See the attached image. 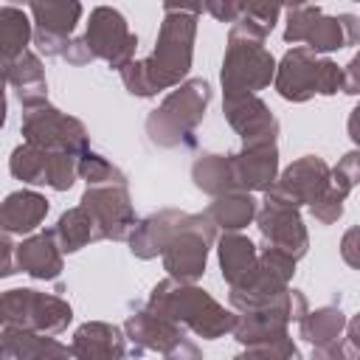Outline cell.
<instances>
[{
	"mask_svg": "<svg viewBox=\"0 0 360 360\" xmlns=\"http://www.w3.org/2000/svg\"><path fill=\"white\" fill-rule=\"evenodd\" d=\"M0 346L11 360H73L70 349L56 338L14 326L0 329Z\"/></svg>",
	"mask_w": 360,
	"mask_h": 360,
	"instance_id": "cell-24",
	"label": "cell"
},
{
	"mask_svg": "<svg viewBox=\"0 0 360 360\" xmlns=\"http://www.w3.org/2000/svg\"><path fill=\"white\" fill-rule=\"evenodd\" d=\"M76 155L70 152H51V160H48V180L45 186H51L53 191H68L73 183H76Z\"/></svg>",
	"mask_w": 360,
	"mask_h": 360,
	"instance_id": "cell-36",
	"label": "cell"
},
{
	"mask_svg": "<svg viewBox=\"0 0 360 360\" xmlns=\"http://www.w3.org/2000/svg\"><path fill=\"white\" fill-rule=\"evenodd\" d=\"M51 231H53V239H56V245H59L62 253H76V250H82L84 245L104 239L101 231H98V225H96V219H93L82 205L65 211V214L59 217V222H56Z\"/></svg>",
	"mask_w": 360,
	"mask_h": 360,
	"instance_id": "cell-28",
	"label": "cell"
},
{
	"mask_svg": "<svg viewBox=\"0 0 360 360\" xmlns=\"http://www.w3.org/2000/svg\"><path fill=\"white\" fill-rule=\"evenodd\" d=\"M82 3H31L28 14L34 17V42L45 56H62L70 34L82 17Z\"/></svg>",
	"mask_w": 360,
	"mask_h": 360,
	"instance_id": "cell-15",
	"label": "cell"
},
{
	"mask_svg": "<svg viewBox=\"0 0 360 360\" xmlns=\"http://www.w3.org/2000/svg\"><path fill=\"white\" fill-rule=\"evenodd\" d=\"M191 180H194V186L200 191H205L211 197H222V194H233L236 191L233 172H231V158L228 155L202 152L191 163Z\"/></svg>",
	"mask_w": 360,
	"mask_h": 360,
	"instance_id": "cell-29",
	"label": "cell"
},
{
	"mask_svg": "<svg viewBox=\"0 0 360 360\" xmlns=\"http://www.w3.org/2000/svg\"><path fill=\"white\" fill-rule=\"evenodd\" d=\"M309 304L301 290H284L273 304L253 309V312H239L236 323L231 329L233 340L242 346H256V343H270L278 338H287L290 321H301L307 315Z\"/></svg>",
	"mask_w": 360,
	"mask_h": 360,
	"instance_id": "cell-9",
	"label": "cell"
},
{
	"mask_svg": "<svg viewBox=\"0 0 360 360\" xmlns=\"http://www.w3.org/2000/svg\"><path fill=\"white\" fill-rule=\"evenodd\" d=\"M68 349H70L73 360H129L124 332L107 321L82 323L73 332Z\"/></svg>",
	"mask_w": 360,
	"mask_h": 360,
	"instance_id": "cell-18",
	"label": "cell"
},
{
	"mask_svg": "<svg viewBox=\"0 0 360 360\" xmlns=\"http://www.w3.org/2000/svg\"><path fill=\"white\" fill-rule=\"evenodd\" d=\"M70 318V304L53 292H39L31 287L0 292V329L14 326L39 335H59L62 329H68Z\"/></svg>",
	"mask_w": 360,
	"mask_h": 360,
	"instance_id": "cell-6",
	"label": "cell"
},
{
	"mask_svg": "<svg viewBox=\"0 0 360 360\" xmlns=\"http://www.w3.org/2000/svg\"><path fill=\"white\" fill-rule=\"evenodd\" d=\"M256 211H259V202L253 194H245V191H233V194H222V197H214V202L202 211L214 228L219 231H233L239 233V228L250 225L256 219Z\"/></svg>",
	"mask_w": 360,
	"mask_h": 360,
	"instance_id": "cell-27",
	"label": "cell"
},
{
	"mask_svg": "<svg viewBox=\"0 0 360 360\" xmlns=\"http://www.w3.org/2000/svg\"><path fill=\"white\" fill-rule=\"evenodd\" d=\"M295 276V259L264 245L259 250V264L253 270V276L239 284V287H231L228 292V301L236 312H253V309H262L267 304H273L287 287H290V278Z\"/></svg>",
	"mask_w": 360,
	"mask_h": 360,
	"instance_id": "cell-8",
	"label": "cell"
},
{
	"mask_svg": "<svg viewBox=\"0 0 360 360\" xmlns=\"http://www.w3.org/2000/svg\"><path fill=\"white\" fill-rule=\"evenodd\" d=\"M343 202H346V197L338 194V191L332 188V183H329V191H326L318 202H312L309 211H312V217H315L321 225H332V222H338V219L343 217Z\"/></svg>",
	"mask_w": 360,
	"mask_h": 360,
	"instance_id": "cell-39",
	"label": "cell"
},
{
	"mask_svg": "<svg viewBox=\"0 0 360 360\" xmlns=\"http://www.w3.org/2000/svg\"><path fill=\"white\" fill-rule=\"evenodd\" d=\"M124 338L132 343V352L129 354H143V352H169L180 338H183V329L149 309H135L127 323H124Z\"/></svg>",
	"mask_w": 360,
	"mask_h": 360,
	"instance_id": "cell-19",
	"label": "cell"
},
{
	"mask_svg": "<svg viewBox=\"0 0 360 360\" xmlns=\"http://www.w3.org/2000/svg\"><path fill=\"white\" fill-rule=\"evenodd\" d=\"M62 56H65L70 65H87V62H93V53H90V48L84 45L82 37H79V39H70Z\"/></svg>",
	"mask_w": 360,
	"mask_h": 360,
	"instance_id": "cell-44",
	"label": "cell"
},
{
	"mask_svg": "<svg viewBox=\"0 0 360 360\" xmlns=\"http://www.w3.org/2000/svg\"><path fill=\"white\" fill-rule=\"evenodd\" d=\"M360 90V82H357V59H352L346 68H343V93L354 96Z\"/></svg>",
	"mask_w": 360,
	"mask_h": 360,
	"instance_id": "cell-45",
	"label": "cell"
},
{
	"mask_svg": "<svg viewBox=\"0 0 360 360\" xmlns=\"http://www.w3.org/2000/svg\"><path fill=\"white\" fill-rule=\"evenodd\" d=\"M287 28H284V42H292L298 45L304 39V31L307 25L321 14V6H312V3H295V6H287Z\"/></svg>",
	"mask_w": 360,
	"mask_h": 360,
	"instance_id": "cell-38",
	"label": "cell"
},
{
	"mask_svg": "<svg viewBox=\"0 0 360 360\" xmlns=\"http://www.w3.org/2000/svg\"><path fill=\"white\" fill-rule=\"evenodd\" d=\"M354 236H357V231L352 228V231L346 233V239H343V256H346V262H349L352 267H357V259L352 256V242H354Z\"/></svg>",
	"mask_w": 360,
	"mask_h": 360,
	"instance_id": "cell-47",
	"label": "cell"
},
{
	"mask_svg": "<svg viewBox=\"0 0 360 360\" xmlns=\"http://www.w3.org/2000/svg\"><path fill=\"white\" fill-rule=\"evenodd\" d=\"M267 34L250 20L242 17L231 25L228 31V48L222 56V90L225 96H239V93H259L264 90L273 76H276V59L264 48Z\"/></svg>",
	"mask_w": 360,
	"mask_h": 360,
	"instance_id": "cell-3",
	"label": "cell"
},
{
	"mask_svg": "<svg viewBox=\"0 0 360 360\" xmlns=\"http://www.w3.org/2000/svg\"><path fill=\"white\" fill-rule=\"evenodd\" d=\"M278 14H281V6H270V3H245V17H250L264 34L273 31Z\"/></svg>",
	"mask_w": 360,
	"mask_h": 360,
	"instance_id": "cell-40",
	"label": "cell"
},
{
	"mask_svg": "<svg viewBox=\"0 0 360 360\" xmlns=\"http://www.w3.org/2000/svg\"><path fill=\"white\" fill-rule=\"evenodd\" d=\"M222 112H225V121L231 124V129L242 138V143H276L278 121L259 96H253V93L225 96Z\"/></svg>",
	"mask_w": 360,
	"mask_h": 360,
	"instance_id": "cell-16",
	"label": "cell"
},
{
	"mask_svg": "<svg viewBox=\"0 0 360 360\" xmlns=\"http://www.w3.org/2000/svg\"><path fill=\"white\" fill-rule=\"evenodd\" d=\"M163 360H202V352H200V346L194 340H188L183 335L169 352H163Z\"/></svg>",
	"mask_w": 360,
	"mask_h": 360,
	"instance_id": "cell-42",
	"label": "cell"
},
{
	"mask_svg": "<svg viewBox=\"0 0 360 360\" xmlns=\"http://www.w3.org/2000/svg\"><path fill=\"white\" fill-rule=\"evenodd\" d=\"M205 11L214 17V20H219V22H236L239 17H242V11H245V3H217V0H211V3H205Z\"/></svg>",
	"mask_w": 360,
	"mask_h": 360,
	"instance_id": "cell-41",
	"label": "cell"
},
{
	"mask_svg": "<svg viewBox=\"0 0 360 360\" xmlns=\"http://www.w3.org/2000/svg\"><path fill=\"white\" fill-rule=\"evenodd\" d=\"M79 205L96 219L98 231L104 239H127L129 231L135 228L138 217L127 191V180L121 183H101V186H87Z\"/></svg>",
	"mask_w": 360,
	"mask_h": 360,
	"instance_id": "cell-12",
	"label": "cell"
},
{
	"mask_svg": "<svg viewBox=\"0 0 360 360\" xmlns=\"http://www.w3.org/2000/svg\"><path fill=\"white\" fill-rule=\"evenodd\" d=\"M208 101H211V84L205 79H186L160 101L158 110L149 112L146 118L149 141L163 149L194 146L197 143L194 132L205 115Z\"/></svg>",
	"mask_w": 360,
	"mask_h": 360,
	"instance_id": "cell-4",
	"label": "cell"
},
{
	"mask_svg": "<svg viewBox=\"0 0 360 360\" xmlns=\"http://www.w3.org/2000/svg\"><path fill=\"white\" fill-rule=\"evenodd\" d=\"M360 39V20L354 14H338V17H326L323 11L307 25L304 48L312 53H329V51H340L349 45H357Z\"/></svg>",
	"mask_w": 360,
	"mask_h": 360,
	"instance_id": "cell-22",
	"label": "cell"
},
{
	"mask_svg": "<svg viewBox=\"0 0 360 360\" xmlns=\"http://www.w3.org/2000/svg\"><path fill=\"white\" fill-rule=\"evenodd\" d=\"M22 138L25 143H34L39 149H51V152H70V155H82L87 152V129L79 118L56 110L53 104H39L31 110H22Z\"/></svg>",
	"mask_w": 360,
	"mask_h": 360,
	"instance_id": "cell-10",
	"label": "cell"
},
{
	"mask_svg": "<svg viewBox=\"0 0 360 360\" xmlns=\"http://www.w3.org/2000/svg\"><path fill=\"white\" fill-rule=\"evenodd\" d=\"M233 360H304L298 346L292 343V338H278V340H270V343H256V346H248L245 352H239Z\"/></svg>",
	"mask_w": 360,
	"mask_h": 360,
	"instance_id": "cell-34",
	"label": "cell"
},
{
	"mask_svg": "<svg viewBox=\"0 0 360 360\" xmlns=\"http://www.w3.org/2000/svg\"><path fill=\"white\" fill-rule=\"evenodd\" d=\"M267 191L292 208L312 205L329 191V163L321 155H304L290 163Z\"/></svg>",
	"mask_w": 360,
	"mask_h": 360,
	"instance_id": "cell-14",
	"label": "cell"
},
{
	"mask_svg": "<svg viewBox=\"0 0 360 360\" xmlns=\"http://www.w3.org/2000/svg\"><path fill=\"white\" fill-rule=\"evenodd\" d=\"M186 211H177V208H163V211H155L149 214L146 219H138L135 228L129 231L127 242H129V250L135 259H155L163 253L166 242L174 236V231L180 228Z\"/></svg>",
	"mask_w": 360,
	"mask_h": 360,
	"instance_id": "cell-21",
	"label": "cell"
},
{
	"mask_svg": "<svg viewBox=\"0 0 360 360\" xmlns=\"http://www.w3.org/2000/svg\"><path fill=\"white\" fill-rule=\"evenodd\" d=\"M146 309L177 323L180 329H191L202 340H217L228 335L236 323V312L225 309L211 292L174 278H163L152 287Z\"/></svg>",
	"mask_w": 360,
	"mask_h": 360,
	"instance_id": "cell-2",
	"label": "cell"
},
{
	"mask_svg": "<svg viewBox=\"0 0 360 360\" xmlns=\"http://www.w3.org/2000/svg\"><path fill=\"white\" fill-rule=\"evenodd\" d=\"M48 160H51V149H39L34 143H20L11 158H8V172L31 186H45L48 180Z\"/></svg>",
	"mask_w": 360,
	"mask_h": 360,
	"instance_id": "cell-32",
	"label": "cell"
},
{
	"mask_svg": "<svg viewBox=\"0 0 360 360\" xmlns=\"http://www.w3.org/2000/svg\"><path fill=\"white\" fill-rule=\"evenodd\" d=\"M82 39L90 48L93 59H104L112 70H124L138 48V37L129 31L124 14L110 6H98L90 11V22Z\"/></svg>",
	"mask_w": 360,
	"mask_h": 360,
	"instance_id": "cell-11",
	"label": "cell"
},
{
	"mask_svg": "<svg viewBox=\"0 0 360 360\" xmlns=\"http://www.w3.org/2000/svg\"><path fill=\"white\" fill-rule=\"evenodd\" d=\"M217 242V228L205 214H186L174 236L163 248V270L169 278L194 284L208 264V250Z\"/></svg>",
	"mask_w": 360,
	"mask_h": 360,
	"instance_id": "cell-7",
	"label": "cell"
},
{
	"mask_svg": "<svg viewBox=\"0 0 360 360\" xmlns=\"http://www.w3.org/2000/svg\"><path fill=\"white\" fill-rule=\"evenodd\" d=\"M17 270L28 273L37 281H53L62 273V250L53 239V231H39L14 245Z\"/></svg>",
	"mask_w": 360,
	"mask_h": 360,
	"instance_id": "cell-20",
	"label": "cell"
},
{
	"mask_svg": "<svg viewBox=\"0 0 360 360\" xmlns=\"http://www.w3.org/2000/svg\"><path fill=\"white\" fill-rule=\"evenodd\" d=\"M273 84L281 98L301 104L309 101L315 93L335 96L338 90H343V68L326 56L307 51L304 45H295L276 65Z\"/></svg>",
	"mask_w": 360,
	"mask_h": 360,
	"instance_id": "cell-5",
	"label": "cell"
},
{
	"mask_svg": "<svg viewBox=\"0 0 360 360\" xmlns=\"http://www.w3.org/2000/svg\"><path fill=\"white\" fill-rule=\"evenodd\" d=\"M48 214V200L37 191L20 188L11 191L0 202V233L6 236H25L39 228V222Z\"/></svg>",
	"mask_w": 360,
	"mask_h": 360,
	"instance_id": "cell-23",
	"label": "cell"
},
{
	"mask_svg": "<svg viewBox=\"0 0 360 360\" xmlns=\"http://www.w3.org/2000/svg\"><path fill=\"white\" fill-rule=\"evenodd\" d=\"M6 82L14 87V93H17L20 104H22V110H31V107H39V104L48 101L45 70H42V62H39V56H37L34 51H25V53H20L17 59H11V65H8V79H6Z\"/></svg>",
	"mask_w": 360,
	"mask_h": 360,
	"instance_id": "cell-26",
	"label": "cell"
},
{
	"mask_svg": "<svg viewBox=\"0 0 360 360\" xmlns=\"http://www.w3.org/2000/svg\"><path fill=\"white\" fill-rule=\"evenodd\" d=\"M228 158H231L236 191H245V194L267 191L278 177V146L276 143H242V149Z\"/></svg>",
	"mask_w": 360,
	"mask_h": 360,
	"instance_id": "cell-17",
	"label": "cell"
},
{
	"mask_svg": "<svg viewBox=\"0 0 360 360\" xmlns=\"http://www.w3.org/2000/svg\"><path fill=\"white\" fill-rule=\"evenodd\" d=\"M360 346H357V318H352L346 323V332L338 343L329 346H315L309 360H357Z\"/></svg>",
	"mask_w": 360,
	"mask_h": 360,
	"instance_id": "cell-35",
	"label": "cell"
},
{
	"mask_svg": "<svg viewBox=\"0 0 360 360\" xmlns=\"http://www.w3.org/2000/svg\"><path fill=\"white\" fill-rule=\"evenodd\" d=\"M17 273V262H14V242L11 236L0 233V278H8Z\"/></svg>",
	"mask_w": 360,
	"mask_h": 360,
	"instance_id": "cell-43",
	"label": "cell"
},
{
	"mask_svg": "<svg viewBox=\"0 0 360 360\" xmlns=\"http://www.w3.org/2000/svg\"><path fill=\"white\" fill-rule=\"evenodd\" d=\"M256 225H259V233L264 236V245L292 256L295 262L309 248V233L304 228V219H301L298 208L273 197L270 191H264V202L256 211Z\"/></svg>",
	"mask_w": 360,
	"mask_h": 360,
	"instance_id": "cell-13",
	"label": "cell"
},
{
	"mask_svg": "<svg viewBox=\"0 0 360 360\" xmlns=\"http://www.w3.org/2000/svg\"><path fill=\"white\" fill-rule=\"evenodd\" d=\"M200 6H163V22L155 51L146 59H132L121 73L124 87L132 96L152 98L160 90H172L186 82L194 59V37Z\"/></svg>",
	"mask_w": 360,
	"mask_h": 360,
	"instance_id": "cell-1",
	"label": "cell"
},
{
	"mask_svg": "<svg viewBox=\"0 0 360 360\" xmlns=\"http://www.w3.org/2000/svg\"><path fill=\"white\" fill-rule=\"evenodd\" d=\"M217 256H219V270L228 287L245 284L259 264V248L248 236L233 233V231L217 236Z\"/></svg>",
	"mask_w": 360,
	"mask_h": 360,
	"instance_id": "cell-25",
	"label": "cell"
},
{
	"mask_svg": "<svg viewBox=\"0 0 360 360\" xmlns=\"http://www.w3.org/2000/svg\"><path fill=\"white\" fill-rule=\"evenodd\" d=\"M8 65H11V62H3V59H0V127L6 124V93H3V87L8 84V82H6V79H8Z\"/></svg>",
	"mask_w": 360,
	"mask_h": 360,
	"instance_id": "cell-46",
	"label": "cell"
},
{
	"mask_svg": "<svg viewBox=\"0 0 360 360\" xmlns=\"http://www.w3.org/2000/svg\"><path fill=\"white\" fill-rule=\"evenodd\" d=\"M76 174H79L87 186H101V183H121V180H127L121 169H115L107 158H101V155L93 152V149H87V152L79 155V160H76Z\"/></svg>",
	"mask_w": 360,
	"mask_h": 360,
	"instance_id": "cell-33",
	"label": "cell"
},
{
	"mask_svg": "<svg viewBox=\"0 0 360 360\" xmlns=\"http://www.w3.org/2000/svg\"><path fill=\"white\" fill-rule=\"evenodd\" d=\"M31 37H34V28L28 14L17 6H0V59L11 62L20 53H25Z\"/></svg>",
	"mask_w": 360,
	"mask_h": 360,
	"instance_id": "cell-31",
	"label": "cell"
},
{
	"mask_svg": "<svg viewBox=\"0 0 360 360\" xmlns=\"http://www.w3.org/2000/svg\"><path fill=\"white\" fill-rule=\"evenodd\" d=\"M346 323L349 318L343 315L340 307H318V309H307V315L298 321V335L312 346H329L343 338Z\"/></svg>",
	"mask_w": 360,
	"mask_h": 360,
	"instance_id": "cell-30",
	"label": "cell"
},
{
	"mask_svg": "<svg viewBox=\"0 0 360 360\" xmlns=\"http://www.w3.org/2000/svg\"><path fill=\"white\" fill-rule=\"evenodd\" d=\"M360 155L352 149V152H346L340 160H338V166L335 169H329V183H332V188L338 191V194H343V197H349L352 191H354V186H357V180H360Z\"/></svg>",
	"mask_w": 360,
	"mask_h": 360,
	"instance_id": "cell-37",
	"label": "cell"
}]
</instances>
